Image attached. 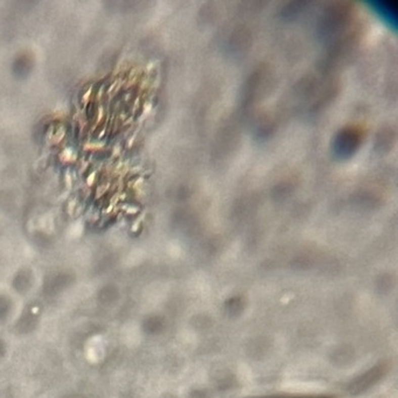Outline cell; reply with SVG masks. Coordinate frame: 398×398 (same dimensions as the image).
Wrapping results in <instances>:
<instances>
[{
	"label": "cell",
	"mask_w": 398,
	"mask_h": 398,
	"mask_svg": "<svg viewBox=\"0 0 398 398\" xmlns=\"http://www.w3.org/2000/svg\"><path fill=\"white\" fill-rule=\"evenodd\" d=\"M383 371H384V368L382 366H378L374 369H371L370 371H368L367 374L363 375L362 377H360L359 380H356L352 384L350 385V392H362L365 391L366 389L369 388L373 384H375L380 378L382 377Z\"/></svg>",
	"instance_id": "1"
},
{
	"label": "cell",
	"mask_w": 398,
	"mask_h": 398,
	"mask_svg": "<svg viewBox=\"0 0 398 398\" xmlns=\"http://www.w3.org/2000/svg\"><path fill=\"white\" fill-rule=\"evenodd\" d=\"M252 398H332L331 396L324 395H271L263 397H252Z\"/></svg>",
	"instance_id": "2"
}]
</instances>
